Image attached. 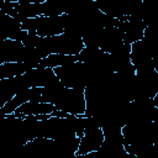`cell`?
I'll list each match as a JSON object with an SVG mask.
<instances>
[{
	"instance_id": "6da1fadb",
	"label": "cell",
	"mask_w": 158,
	"mask_h": 158,
	"mask_svg": "<svg viewBox=\"0 0 158 158\" xmlns=\"http://www.w3.org/2000/svg\"><path fill=\"white\" fill-rule=\"evenodd\" d=\"M105 142V133L101 126L96 122V120L93 117L91 123L84 130L81 137H80V143L77 154L78 156H85L90 153L99 152L100 148L102 147Z\"/></svg>"
},
{
	"instance_id": "7a4b0ae2",
	"label": "cell",
	"mask_w": 158,
	"mask_h": 158,
	"mask_svg": "<svg viewBox=\"0 0 158 158\" xmlns=\"http://www.w3.org/2000/svg\"><path fill=\"white\" fill-rule=\"evenodd\" d=\"M56 106L49 102L43 101H30L21 105L12 115L17 117H28V116H43L52 115L56 111Z\"/></svg>"
},
{
	"instance_id": "3957f363",
	"label": "cell",
	"mask_w": 158,
	"mask_h": 158,
	"mask_svg": "<svg viewBox=\"0 0 158 158\" xmlns=\"http://www.w3.org/2000/svg\"><path fill=\"white\" fill-rule=\"evenodd\" d=\"M30 68L26 63H16V62L0 63V80L23 75Z\"/></svg>"
}]
</instances>
